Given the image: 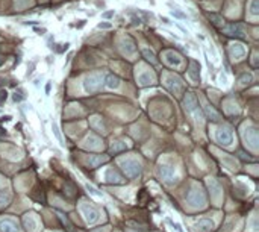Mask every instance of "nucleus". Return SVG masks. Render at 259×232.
<instances>
[{
    "label": "nucleus",
    "instance_id": "1",
    "mask_svg": "<svg viewBox=\"0 0 259 232\" xmlns=\"http://www.w3.org/2000/svg\"><path fill=\"white\" fill-rule=\"evenodd\" d=\"M121 165H123V170L127 178H136L140 172H141V167H140V163H136L135 159H126V161H121Z\"/></svg>",
    "mask_w": 259,
    "mask_h": 232
},
{
    "label": "nucleus",
    "instance_id": "2",
    "mask_svg": "<svg viewBox=\"0 0 259 232\" xmlns=\"http://www.w3.org/2000/svg\"><path fill=\"white\" fill-rule=\"evenodd\" d=\"M100 85H102V76H100V74H91V76L86 78V81H85V90L91 93V91L99 90Z\"/></svg>",
    "mask_w": 259,
    "mask_h": 232
},
{
    "label": "nucleus",
    "instance_id": "16",
    "mask_svg": "<svg viewBox=\"0 0 259 232\" xmlns=\"http://www.w3.org/2000/svg\"><path fill=\"white\" fill-rule=\"evenodd\" d=\"M105 161H106L105 156H103V158H91V159H90V163H91V165H93V167H95V165H97L99 163H105Z\"/></svg>",
    "mask_w": 259,
    "mask_h": 232
},
{
    "label": "nucleus",
    "instance_id": "5",
    "mask_svg": "<svg viewBox=\"0 0 259 232\" xmlns=\"http://www.w3.org/2000/svg\"><path fill=\"white\" fill-rule=\"evenodd\" d=\"M188 200L194 205H203L205 203V194L200 190H192L188 194Z\"/></svg>",
    "mask_w": 259,
    "mask_h": 232
},
{
    "label": "nucleus",
    "instance_id": "19",
    "mask_svg": "<svg viewBox=\"0 0 259 232\" xmlns=\"http://www.w3.org/2000/svg\"><path fill=\"white\" fill-rule=\"evenodd\" d=\"M252 5H253V6H252V12L256 15V14H258V0H253Z\"/></svg>",
    "mask_w": 259,
    "mask_h": 232
},
{
    "label": "nucleus",
    "instance_id": "10",
    "mask_svg": "<svg viewBox=\"0 0 259 232\" xmlns=\"http://www.w3.org/2000/svg\"><path fill=\"white\" fill-rule=\"evenodd\" d=\"M106 179H108L109 182H115V184H121V182H123V179H121V176L118 174L117 170H109V172L106 173Z\"/></svg>",
    "mask_w": 259,
    "mask_h": 232
},
{
    "label": "nucleus",
    "instance_id": "17",
    "mask_svg": "<svg viewBox=\"0 0 259 232\" xmlns=\"http://www.w3.org/2000/svg\"><path fill=\"white\" fill-rule=\"evenodd\" d=\"M171 14H173L174 17H177V18H187V15H185V14H182V12H177V11H174V9L171 11Z\"/></svg>",
    "mask_w": 259,
    "mask_h": 232
},
{
    "label": "nucleus",
    "instance_id": "8",
    "mask_svg": "<svg viewBox=\"0 0 259 232\" xmlns=\"http://www.w3.org/2000/svg\"><path fill=\"white\" fill-rule=\"evenodd\" d=\"M120 85V78L115 74H108L106 76V87L108 88H118Z\"/></svg>",
    "mask_w": 259,
    "mask_h": 232
},
{
    "label": "nucleus",
    "instance_id": "18",
    "mask_svg": "<svg viewBox=\"0 0 259 232\" xmlns=\"http://www.w3.org/2000/svg\"><path fill=\"white\" fill-rule=\"evenodd\" d=\"M144 55L147 56V59H152V62H156V61H155V56H153V53H152V52H149V50H144Z\"/></svg>",
    "mask_w": 259,
    "mask_h": 232
},
{
    "label": "nucleus",
    "instance_id": "22",
    "mask_svg": "<svg viewBox=\"0 0 259 232\" xmlns=\"http://www.w3.org/2000/svg\"><path fill=\"white\" fill-rule=\"evenodd\" d=\"M99 27H111V24H108V23H100V24H99Z\"/></svg>",
    "mask_w": 259,
    "mask_h": 232
},
{
    "label": "nucleus",
    "instance_id": "9",
    "mask_svg": "<svg viewBox=\"0 0 259 232\" xmlns=\"http://www.w3.org/2000/svg\"><path fill=\"white\" fill-rule=\"evenodd\" d=\"M226 32H227V35H236V36H241V38L244 36V32L241 31L239 24H230V26H227Z\"/></svg>",
    "mask_w": 259,
    "mask_h": 232
},
{
    "label": "nucleus",
    "instance_id": "20",
    "mask_svg": "<svg viewBox=\"0 0 259 232\" xmlns=\"http://www.w3.org/2000/svg\"><path fill=\"white\" fill-rule=\"evenodd\" d=\"M6 91H3V90H2V91H0V105L3 103V102H5V100H6V97H8V96H6Z\"/></svg>",
    "mask_w": 259,
    "mask_h": 232
},
{
    "label": "nucleus",
    "instance_id": "14",
    "mask_svg": "<svg viewBox=\"0 0 259 232\" xmlns=\"http://www.w3.org/2000/svg\"><path fill=\"white\" fill-rule=\"evenodd\" d=\"M85 187H86V190H88V191H90V193H91L93 196H95V197H102V193H99V190H95V188H94L93 185L86 184Z\"/></svg>",
    "mask_w": 259,
    "mask_h": 232
},
{
    "label": "nucleus",
    "instance_id": "3",
    "mask_svg": "<svg viewBox=\"0 0 259 232\" xmlns=\"http://www.w3.org/2000/svg\"><path fill=\"white\" fill-rule=\"evenodd\" d=\"M217 140H218L221 144H224V146H229V144L232 143L234 137H232V132H230L229 129L221 128L217 130Z\"/></svg>",
    "mask_w": 259,
    "mask_h": 232
},
{
    "label": "nucleus",
    "instance_id": "25",
    "mask_svg": "<svg viewBox=\"0 0 259 232\" xmlns=\"http://www.w3.org/2000/svg\"><path fill=\"white\" fill-rule=\"evenodd\" d=\"M127 232H130V231H127Z\"/></svg>",
    "mask_w": 259,
    "mask_h": 232
},
{
    "label": "nucleus",
    "instance_id": "12",
    "mask_svg": "<svg viewBox=\"0 0 259 232\" xmlns=\"http://www.w3.org/2000/svg\"><path fill=\"white\" fill-rule=\"evenodd\" d=\"M230 55H232L234 58H241V56L244 55V49H243V46L234 44V46L230 47Z\"/></svg>",
    "mask_w": 259,
    "mask_h": 232
},
{
    "label": "nucleus",
    "instance_id": "11",
    "mask_svg": "<svg viewBox=\"0 0 259 232\" xmlns=\"http://www.w3.org/2000/svg\"><path fill=\"white\" fill-rule=\"evenodd\" d=\"M212 221L211 220H200L197 223V228H199V231L201 232H209L212 229Z\"/></svg>",
    "mask_w": 259,
    "mask_h": 232
},
{
    "label": "nucleus",
    "instance_id": "23",
    "mask_svg": "<svg viewBox=\"0 0 259 232\" xmlns=\"http://www.w3.org/2000/svg\"><path fill=\"white\" fill-rule=\"evenodd\" d=\"M2 62H3V58H2V56H0V64H2Z\"/></svg>",
    "mask_w": 259,
    "mask_h": 232
},
{
    "label": "nucleus",
    "instance_id": "13",
    "mask_svg": "<svg viewBox=\"0 0 259 232\" xmlns=\"http://www.w3.org/2000/svg\"><path fill=\"white\" fill-rule=\"evenodd\" d=\"M52 129H53V132H55V135H56V138L59 140V143L64 146V140H62V137H61V134H59V129H58V125L56 123H52Z\"/></svg>",
    "mask_w": 259,
    "mask_h": 232
},
{
    "label": "nucleus",
    "instance_id": "24",
    "mask_svg": "<svg viewBox=\"0 0 259 232\" xmlns=\"http://www.w3.org/2000/svg\"><path fill=\"white\" fill-rule=\"evenodd\" d=\"M0 134H3V129H2V128H0Z\"/></svg>",
    "mask_w": 259,
    "mask_h": 232
},
{
    "label": "nucleus",
    "instance_id": "15",
    "mask_svg": "<svg viewBox=\"0 0 259 232\" xmlns=\"http://www.w3.org/2000/svg\"><path fill=\"white\" fill-rule=\"evenodd\" d=\"M9 200H11V196H9L8 193H6V194H5V193L0 194V205H8Z\"/></svg>",
    "mask_w": 259,
    "mask_h": 232
},
{
    "label": "nucleus",
    "instance_id": "21",
    "mask_svg": "<svg viewBox=\"0 0 259 232\" xmlns=\"http://www.w3.org/2000/svg\"><path fill=\"white\" fill-rule=\"evenodd\" d=\"M112 15H114V12H112V11L105 12V14H103V17H105V18H109V17H112Z\"/></svg>",
    "mask_w": 259,
    "mask_h": 232
},
{
    "label": "nucleus",
    "instance_id": "7",
    "mask_svg": "<svg viewBox=\"0 0 259 232\" xmlns=\"http://www.w3.org/2000/svg\"><path fill=\"white\" fill-rule=\"evenodd\" d=\"M0 232H17V225L12 220L6 219V220L0 221Z\"/></svg>",
    "mask_w": 259,
    "mask_h": 232
},
{
    "label": "nucleus",
    "instance_id": "4",
    "mask_svg": "<svg viewBox=\"0 0 259 232\" xmlns=\"http://www.w3.org/2000/svg\"><path fill=\"white\" fill-rule=\"evenodd\" d=\"M82 212L85 214V219H86L88 223H94V221L99 219V212H97L93 206L86 205V203H83L82 205Z\"/></svg>",
    "mask_w": 259,
    "mask_h": 232
},
{
    "label": "nucleus",
    "instance_id": "6",
    "mask_svg": "<svg viewBox=\"0 0 259 232\" xmlns=\"http://www.w3.org/2000/svg\"><path fill=\"white\" fill-rule=\"evenodd\" d=\"M159 174H161V178L164 179L165 182H171L174 179V170L171 167H168V165H162L159 168Z\"/></svg>",
    "mask_w": 259,
    "mask_h": 232
}]
</instances>
